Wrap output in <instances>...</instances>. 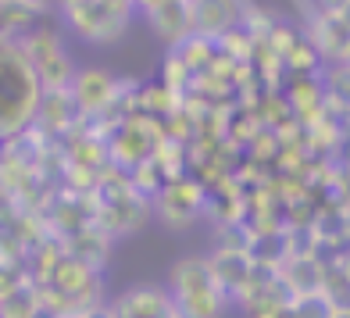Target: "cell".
<instances>
[{"instance_id": "8fae6325", "label": "cell", "mask_w": 350, "mask_h": 318, "mask_svg": "<svg viewBox=\"0 0 350 318\" xmlns=\"http://www.w3.org/2000/svg\"><path fill=\"white\" fill-rule=\"evenodd\" d=\"M261 318H297V311H293L290 300H286V304H279V308H272V311H265Z\"/></svg>"}, {"instance_id": "9c48e42d", "label": "cell", "mask_w": 350, "mask_h": 318, "mask_svg": "<svg viewBox=\"0 0 350 318\" xmlns=\"http://www.w3.org/2000/svg\"><path fill=\"white\" fill-rule=\"evenodd\" d=\"M147 25L154 29L161 43H168L172 51L186 36H193V18H189V0H165L161 8H154L147 14Z\"/></svg>"}, {"instance_id": "8992f818", "label": "cell", "mask_w": 350, "mask_h": 318, "mask_svg": "<svg viewBox=\"0 0 350 318\" xmlns=\"http://www.w3.org/2000/svg\"><path fill=\"white\" fill-rule=\"evenodd\" d=\"M208 265H211L215 282L221 286V293H226L229 300L247 293L250 268H254V258H250L247 250H221V247H215V250L208 254Z\"/></svg>"}, {"instance_id": "30bf717a", "label": "cell", "mask_w": 350, "mask_h": 318, "mask_svg": "<svg viewBox=\"0 0 350 318\" xmlns=\"http://www.w3.org/2000/svg\"><path fill=\"white\" fill-rule=\"evenodd\" d=\"M290 304H293L297 318H332V311H336V304L329 300V293H325V290L290 297Z\"/></svg>"}, {"instance_id": "5b68a950", "label": "cell", "mask_w": 350, "mask_h": 318, "mask_svg": "<svg viewBox=\"0 0 350 318\" xmlns=\"http://www.w3.org/2000/svg\"><path fill=\"white\" fill-rule=\"evenodd\" d=\"M308 43L325 65H347L350 57V22L340 11H318L308 22Z\"/></svg>"}, {"instance_id": "52a82bcc", "label": "cell", "mask_w": 350, "mask_h": 318, "mask_svg": "<svg viewBox=\"0 0 350 318\" xmlns=\"http://www.w3.org/2000/svg\"><path fill=\"white\" fill-rule=\"evenodd\" d=\"M168 308H172L168 290L143 282V286L125 290V293L115 300V304H111V315H115V318H161Z\"/></svg>"}, {"instance_id": "277c9868", "label": "cell", "mask_w": 350, "mask_h": 318, "mask_svg": "<svg viewBox=\"0 0 350 318\" xmlns=\"http://www.w3.org/2000/svg\"><path fill=\"white\" fill-rule=\"evenodd\" d=\"M118 90L122 83L111 72L104 68H86V72H75L72 75V101L79 107V115L90 118V115H107L111 107H118Z\"/></svg>"}, {"instance_id": "7c38bea8", "label": "cell", "mask_w": 350, "mask_h": 318, "mask_svg": "<svg viewBox=\"0 0 350 318\" xmlns=\"http://www.w3.org/2000/svg\"><path fill=\"white\" fill-rule=\"evenodd\" d=\"M18 4H22V8H29L33 14H43L46 8H54V0H18Z\"/></svg>"}, {"instance_id": "6da1fadb", "label": "cell", "mask_w": 350, "mask_h": 318, "mask_svg": "<svg viewBox=\"0 0 350 318\" xmlns=\"http://www.w3.org/2000/svg\"><path fill=\"white\" fill-rule=\"evenodd\" d=\"M168 297L186 318H221L229 304V297L221 293V286L211 276L208 258H197V254L172 265Z\"/></svg>"}, {"instance_id": "3957f363", "label": "cell", "mask_w": 350, "mask_h": 318, "mask_svg": "<svg viewBox=\"0 0 350 318\" xmlns=\"http://www.w3.org/2000/svg\"><path fill=\"white\" fill-rule=\"evenodd\" d=\"M18 51L25 57V65L33 68L43 93H57V90L72 86V75L79 68L72 65L68 51L61 47V40L51 33V29H33V33H25L18 40Z\"/></svg>"}, {"instance_id": "5bb4252c", "label": "cell", "mask_w": 350, "mask_h": 318, "mask_svg": "<svg viewBox=\"0 0 350 318\" xmlns=\"http://www.w3.org/2000/svg\"><path fill=\"white\" fill-rule=\"evenodd\" d=\"M161 318H186V315H183V311H179V308H175V304H172V308H168V311H165V315H161Z\"/></svg>"}, {"instance_id": "9a60e30c", "label": "cell", "mask_w": 350, "mask_h": 318, "mask_svg": "<svg viewBox=\"0 0 350 318\" xmlns=\"http://www.w3.org/2000/svg\"><path fill=\"white\" fill-rule=\"evenodd\" d=\"M332 318H350V304H343V308H336V311H332Z\"/></svg>"}, {"instance_id": "ba28073f", "label": "cell", "mask_w": 350, "mask_h": 318, "mask_svg": "<svg viewBox=\"0 0 350 318\" xmlns=\"http://www.w3.org/2000/svg\"><path fill=\"white\" fill-rule=\"evenodd\" d=\"M200 204H204V189L197 183H168V189L157 197V211L165 215L168 226L183 229L197 218Z\"/></svg>"}, {"instance_id": "4fadbf2b", "label": "cell", "mask_w": 350, "mask_h": 318, "mask_svg": "<svg viewBox=\"0 0 350 318\" xmlns=\"http://www.w3.org/2000/svg\"><path fill=\"white\" fill-rule=\"evenodd\" d=\"M161 4H165V0H133V8H139L143 14H150L154 8H161Z\"/></svg>"}, {"instance_id": "7a4b0ae2", "label": "cell", "mask_w": 350, "mask_h": 318, "mask_svg": "<svg viewBox=\"0 0 350 318\" xmlns=\"http://www.w3.org/2000/svg\"><path fill=\"white\" fill-rule=\"evenodd\" d=\"M61 18L86 43H115L133 22V0H54Z\"/></svg>"}]
</instances>
